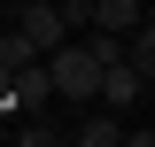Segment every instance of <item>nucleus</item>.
<instances>
[{
	"label": "nucleus",
	"mask_w": 155,
	"mask_h": 147,
	"mask_svg": "<svg viewBox=\"0 0 155 147\" xmlns=\"http://www.w3.org/2000/svg\"><path fill=\"white\" fill-rule=\"evenodd\" d=\"M16 147H62V132H47V124H23V132H16Z\"/></svg>",
	"instance_id": "nucleus-8"
},
{
	"label": "nucleus",
	"mask_w": 155,
	"mask_h": 147,
	"mask_svg": "<svg viewBox=\"0 0 155 147\" xmlns=\"http://www.w3.org/2000/svg\"><path fill=\"white\" fill-rule=\"evenodd\" d=\"M62 147H70V139H62Z\"/></svg>",
	"instance_id": "nucleus-10"
},
{
	"label": "nucleus",
	"mask_w": 155,
	"mask_h": 147,
	"mask_svg": "<svg viewBox=\"0 0 155 147\" xmlns=\"http://www.w3.org/2000/svg\"><path fill=\"white\" fill-rule=\"evenodd\" d=\"M85 23H93V31H132L140 0H85Z\"/></svg>",
	"instance_id": "nucleus-5"
},
{
	"label": "nucleus",
	"mask_w": 155,
	"mask_h": 147,
	"mask_svg": "<svg viewBox=\"0 0 155 147\" xmlns=\"http://www.w3.org/2000/svg\"><path fill=\"white\" fill-rule=\"evenodd\" d=\"M16 39L31 47V54H47V47H62V39H70V23H62L54 0H16Z\"/></svg>",
	"instance_id": "nucleus-2"
},
{
	"label": "nucleus",
	"mask_w": 155,
	"mask_h": 147,
	"mask_svg": "<svg viewBox=\"0 0 155 147\" xmlns=\"http://www.w3.org/2000/svg\"><path fill=\"white\" fill-rule=\"evenodd\" d=\"M140 93H147V77L132 70V62H109V70H101V85H93V101L109 116H124V109H140Z\"/></svg>",
	"instance_id": "nucleus-4"
},
{
	"label": "nucleus",
	"mask_w": 155,
	"mask_h": 147,
	"mask_svg": "<svg viewBox=\"0 0 155 147\" xmlns=\"http://www.w3.org/2000/svg\"><path fill=\"white\" fill-rule=\"evenodd\" d=\"M47 85L62 93V101H93V85H101V62L85 54V47H70V39H62V47H47Z\"/></svg>",
	"instance_id": "nucleus-1"
},
{
	"label": "nucleus",
	"mask_w": 155,
	"mask_h": 147,
	"mask_svg": "<svg viewBox=\"0 0 155 147\" xmlns=\"http://www.w3.org/2000/svg\"><path fill=\"white\" fill-rule=\"evenodd\" d=\"M47 93H54V85H47V62H16L8 85H0V116H31Z\"/></svg>",
	"instance_id": "nucleus-3"
},
{
	"label": "nucleus",
	"mask_w": 155,
	"mask_h": 147,
	"mask_svg": "<svg viewBox=\"0 0 155 147\" xmlns=\"http://www.w3.org/2000/svg\"><path fill=\"white\" fill-rule=\"evenodd\" d=\"M116 139H124V116H109V109H93L85 124H78V139H70V147H116Z\"/></svg>",
	"instance_id": "nucleus-7"
},
{
	"label": "nucleus",
	"mask_w": 155,
	"mask_h": 147,
	"mask_svg": "<svg viewBox=\"0 0 155 147\" xmlns=\"http://www.w3.org/2000/svg\"><path fill=\"white\" fill-rule=\"evenodd\" d=\"M124 62H132V70L155 85V23H147V16H140L132 31H124Z\"/></svg>",
	"instance_id": "nucleus-6"
},
{
	"label": "nucleus",
	"mask_w": 155,
	"mask_h": 147,
	"mask_svg": "<svg viewBox=\"0 0 155 147\" xmlns=\"http://www.w3.org/2000/svg\"><path fill=\"white\" fill-rule=\"evenodd\" d=\"M116 147H155V132L140 124V132H124V139H116Z\"/></svg>",
	"instance_id": "nucleus-9"
}]
</instances>
